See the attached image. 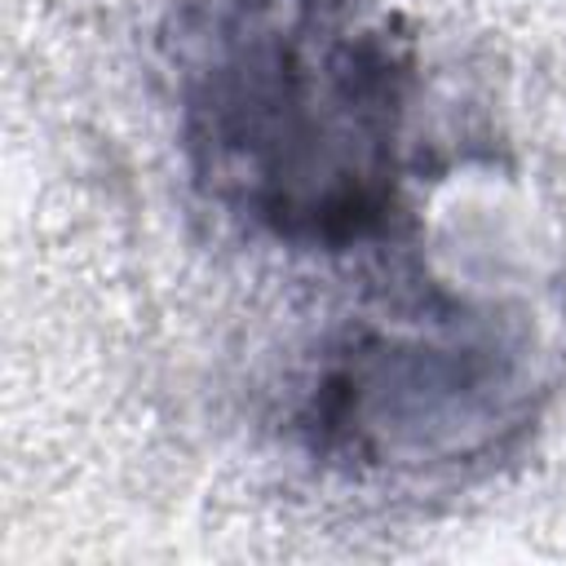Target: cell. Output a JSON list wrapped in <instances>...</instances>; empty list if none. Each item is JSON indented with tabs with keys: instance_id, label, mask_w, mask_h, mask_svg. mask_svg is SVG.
I'll list each match as a JSON object with an SVG mask.
<instances>
[{
	"instance_id": "cell-1",
	"label": "cell",
	"mask_w": 566,
	"mask_h": 566,
	"mask_svg": "<svg viewBox=\"0 0 566 566\" xmlns=\"http://www.w3.org/2000/svg\"><path fill=\"white\" fill-rule=\"evenodd\" d=\"M177 128L199 190L292 248H354L402 203L411 40L363 0H177Z\"/></svg>"
},
{
	"instance_id": "cell-2",
	"label": "cell",
	"mask_w": 566,
	"mask_h": 566,
	"mask_svg": "<svg viewBox=\"0 0 566 566\" xmlns=\"http://www.w3.org/2000/svg\"><path fill=\"white\" fill-rule=\"evenodd\" d=\"M526 385L509 327L460 301L358 318L318 363L301 402L314 451L416 469L469 455L513 420Z\"/></svg>"
}]
</instances>
